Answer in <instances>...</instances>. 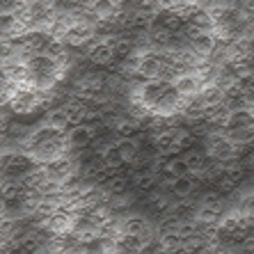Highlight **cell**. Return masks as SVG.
<instances>
[{"instance_id": "cell-4", "label": "cell", "mask_w": 254, "mask_h": 254, "mask_svg": "<svg viewBox=\"0 0 254 254\" xmlns=\"http://www.w3.org/2000/svg\"><path fill=\"white\" fill-rule=\"evenodd\" d=\"M83 55L89 60V64H94V66H110V64H115V62H117V53H115L113 44L92 42L83 51Z\"/></svg>"}, {"instance_id": "cell-3", "label": "cell", "mask_w": 254, "mask_h": 254, "mask_svg": "<svg viewBox=\"0 0 254 254\" xmlns=\"http://www.w3.org/2000/svg\"><path fill=\"white\" fill-rule=\"evenodd\" d=\"M87 9L99 25L101 23H106V25L115 23V21L119 18V14H122L117 0H92V2L87 5Z\"/></svg>"}, {"instance_id": "cell-11", "label": "cell", "mask_w": 254, "mask_h": 254, "mask_svg": "<svg viewBox=\"0 0 254 254\" xmlns=\"http://www.w3.org/2000/svg\"><path fill=\"white\" fill-rule=\"evenodd\" d=\"M42 126H48V128H55V130H62V133H66L69 130V117H66L64 108H48L46 115H44V124Z\"/></svg>"}, {"instance_id": "cell-2", "label": "cell", "mask_w": 254, "mask_h": 254, "mask_svg": "<svg viewBox=\"0 0 254 254\" xmlns=\"http://www.w3.org/2000/svg\"><path fill=\"white\" fill-rule=\"evenodd\" d=\"M64 135L69 151H83V149H92V142L96 140L99 130H94L87 124H80V126H69Z\"/></svg>"}, {"instance_id": "cell-12", "label": "cell", "mask_w": 254, "mask_h": 254, "mask_svg": "<svg viewBox=\"0 0 254 254\" xmlns=\"http://www.w3.org/2000/svg\"><path fill=\"white\" fill-rule=\"evenodd\" d=\"M197 181L192 177H184V179H177L174 184H172V195H174V199H190V197L195 195V190H197Z\"/></svg>"}, {"instance_id": "cell-6", "label": "cell", "mask_w": 254, "mask_h": 254, "mask_svg": "<svg viewBox=\"0 0 254 254\" xmlns=\"http://www.w3.org/2000/svg\"><path fill=\"white\" fill-rule=\"evenodd\" d=\"M62 108H64V113L66 117H69V124L71 126H80L87 122V115L92 108L85 103V101L76 99V96H71V99H66L64 103H62Z\"/></svg>"}, {"instance_id": "cell-14", "label": "cell", "mask_w": 254, "mask_h": 254, "mask_svg": "<svg viewBox=\"0 0 254 254\" xmlns=\"http://www.w3.org/2000/svg\"><path fill=\"white\" fill-rule=\"evenodd\" d=\"M99 158H101V163H103V165H106L110 172H119L122 167L126 165L124 158H122V154H119L117 147H115V142H113V144H108V147L101 151Z\"/></svg>"}, {"instance_id": "cell-8", "label": "cell", "mask_w": 254, "mask_h": 254, "mask_svg": "<svg viewBox=\"0 0 254 254\" xmlns=\"http://www.w3.org/2000/svg\"><path fill=\"white\" fill-rule=\"evenodd\" d=\"M160 73H163V58L156 53V48H154V53L142 55L140 78H144V80H156V78H160Z\"/></svg>"}, {"instance_id": "cell-5", "label": "cell", "mask_w": 254, "mask_h": 254, "mask_svg": "<svg viewBox=\"0 0 254 254\" xmlns=\"http://www.w3.org/2000/svg\"><path fill=\"white\" fill-rule=\"evenodd\" d=\"M215 48H218V39H215L213 32H201V35H197V37L190 39V51H192L201 62L211 60L213 53H215Z\"/></svg>"}, {"instance_id": "cell-10", "label": "cell", "mask_w": 254, "mask_h": 254, "mask_svg": "<svg viewBox=\"0 0 254 254\" xmlns=\"http://www.w3.org/2000/svg\"><path fill=\"white\" fill-rule=\"evenodd\" d=\"M181 156H184L186 165H188V170H190V177H199L201 172L206 170L208 158H206V154H204V151H199L197 147H192V149H188V151H184Z\"/></svg>"}, {"instance_id": "cell-15", "label": "cell", "mask_w": 254, "mask_h": 254, "mask_svg": "<svg viewBox=\"0 0 254 254\" xmlns=\"http://www.w3.org/2000/svg\"><path fill=\"white\" fill-rule=\"evenodd\" d=\"M128 186H130V177H128V174L115 172L113 177L106 181V186H103V188L110 192V197H117V195H124L126 190H128Z\"/></svg>"}, {"instance_id": "cell-17", "label": "cell", "mask_w": 254, "mask_h": 254, "mask_svg": "<svg viewBox=\"0 0 254 254\" xmlns=\"http://www.w3.org/2000/svg\"><path fill=\"white\" fill-rule=\"evenodd\" d=\"M9 94H12V83H9L5 69L0 66V99H2V96H9Z\"/></svg>"}, {"instance_id": "cell-13", "label": "cell", "mask_w": 254, "mask_h": 254, "mask_svg": "<svg viewBox=\"0 0 254 254\" xmlns=\"http://www.w3.org/2000/svg\"><path fill=\"white\" fill-rule=\"evenodd\" d=\"M115 147H117V151L122 154L124 163H133L135 156L140 154L142 144L137 140H133V137H119V140H115Z\"/></svg>"}, {"instance_id": "cell-16", "label": "cell", "mask_w": 254, "mask_h": 254, "mask_svg": "<svg viewBox=\"0 0 254 254\" xmlns=\"http://www.w3.org/2000/svg\"><path fill=\"white\" fill-rule=\"evenodd\" d=\"M165 172L170 174V177H174V179L190 177V170H188V165H186L184 156H177V158H170V160H167Z\"/></svg>"}, {"instance_id": "cell-18", "label": "cell", "mask_w": 254, "mask_h": 254, "mask_svg": "<svg viewBox=\"0 0 254 254\" xmlns=\"http://www.w3.org/2000/svg\"><path fill=\"white\" fill-rule=\"evenodd\" d=\"M250 195H252V197H254V184H252V190H250Z\"/></svg>"}, {"instance_id": "cell-7", "label": "cell", "mask_w": 254, "mask_h": 254, "mask_svg": "<svg viewBox=\"0 0 254 254\" xmlns=\"http://www.w3.org/2000/svg\"><path fill=\"white\" fill-rule=\"evenodd\" d=\"M174 87H177L179 94L188 101V99H195V96H199L201 89H204V85L199 83V78H197L195 73H181V76L174 80Z\"/></svg>"}, {"instance_id": "cell-1", "label": "cell", "mask_w": 254, "mask_h": 254, "mask_svg": "<svg viewBox=\"0 0 254 254\" xmlns=\"http://www.w3.org/2000/svg\"><path fill=\"white\" fill-rule=\"evenodd\" d=\"M23 151L32 158L35 165H48L58 158H64L69 154L66 147V135L62 130L48 128V126H39L32 130V135L21 144Z\"/></svg>"}, {"instance_id": "cell-9", "label": "cell", "mask_w": 254, "mask_h": 254, "mask_svg": "<svg viewBox=\"0 0 254 254\" xmlns=\"http://www.w3.org/2000/svg\"><path fill=\"white\" fill-rule=\"evenodd\" d=\"M254 128V108L231 110L227 117V130H248Z\"/></svg>"}]
</instances>
